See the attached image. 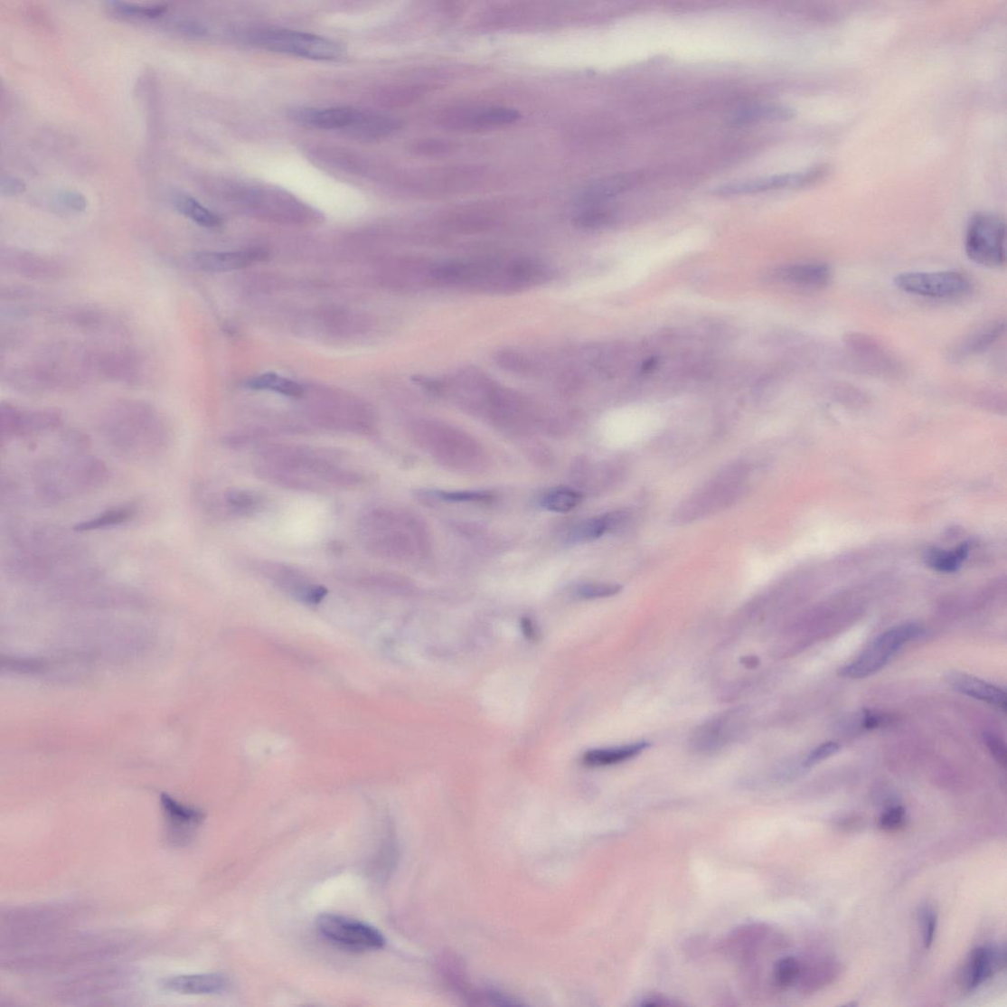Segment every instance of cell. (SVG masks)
Returning <instances> with one entry per match:
<instances>
[{
	"mask_svg": "<svg viewBox=\"0 0 1007 1007\" xmlns=\"http://www.w3.org/2000/svg\"><path fill=\"white\" fill-rule=\"evenodd\" d=\"M0 267L3 271L32 279H54L65 272L58 260L16 248L2 249Z\"/></svg>",
	"mask_w": 1007,
	"mask_h": 1007,
	"instance_id": "obj_14",
	"label": "cell"
},
{
	"mask_svg": "<svg viewBox=\"0 0 1007 1007\" xmlns=\"http://www.w3.org/2000/svg\"><path fill=\"white\" fill-rule=\"evenodd\" d=\"M1005 965L1004 951L980 946L972 951L969 958L966 981L970 989H974L989 979Z\"/></svg>",
	"mask_w": 1007,
	"mask_h": 1007,
	"instance_id": "obj_23",
	"label": "cell"
},
{
	"mask_svg": "<svg viewBox=\"0 0 1007 1007\" xmlns=\"http://www.w3.org/2000/svg\"><path fill=\"white\" fill-rule=\"evenodd\" d=\"M983 741L989 748L995 760L1003 767L1007 763V749L1004 741L998 735L993 733H986L983 735Z\"/></svg>",
	"mask_w": 1007,
	"mask_h": 1007,
	"instance_id": "obj_41",
	"label": "cell"
},
{
	"mask_svg": "<svg viewBox=\"0 0 1007 1007\" xmlns=\"http://www.w3.org/2000/svg\"><path fill=\"white\" fill-rule=\"evenodd\" d=\"M905 823V810L899 805L891 807L880 816L879 826L888 833L897 832Z\"/></svg>",
	"mask_w": 1007,
	"mask_h": 1007,
	"instance_id": "obj_39",
	"label": "cell"
},
{
	"mask_svg": "<svg viewBox=\"0 0 1007 1007\" xmlns=\"http://www.w3.org/2000/svg\"><path fill=\"white\" fill-rule=\"evenodd\" d=\"M456 149V145L447 140H424L419 144L418 150L424 155H439L450 153Z\"/></svg>",
	"mask_w": 1007,
	"mask_h": 1007,
	"instance_id": "obj_42",
	"label": "cell"
},
{
	"mask_svg": "<svg viewBox=\"0 0 1007 1007\" xmlns=\"http://www.w3.org/2000/svg\"><path fill=\"white\" fill-rule=\"evenodd\" d=\"M57 199L62 208L72 212H83L87 207L86 198L75 192H63Z\"/></svg>",
	"mask_w": 1007,
	"mask_h": 1007,
	"instance_id": "obj_44",
	"label": "cell"
},
{
	"mask_svg": "<svg viewBox=\"0 0 1007 1007\" xmlns=\"http://www.w3.org/2000/svg\"><path fill=\"white\" fill-rule=\"evenodd\" d=\"M969 552V546L966 544L958 546L956 550L946 551L937 550L928 551L926 555L925 560L928 566L941 570V572L951 573L955 572L962 562L965 560Z\"/></svg>",
	"mask_w": 1007,
	"mask_h": 1007,
	"instance_id": "obj_33",
	"label": "cell"
},
{
	"mask_svg": "<svg viewBox=\"0 0 1007 1007\" xmlns=\"http://www.w3.org/2000/svg\"><path fill=\"white\" fill-rule=\"evenodd\" d=\"M521 118L517 109L503 107L455 108L442 115L441 125L462 131H483L513 125Z\"/></svg>",
	"mask_w": 1007,
	"mask_h": 1007,
	"instance_id": "obj_11",
	"label": "cell"
},
{
	"mask_svg": "<svg viewBox=\"0 0 1007 1007\" xmlns=\"http://www.w3.org/2000/svg\"><path fill=\"white\" fill-rule=\"evenodd\" d=\"M794 116V110L781 105H758L739 109L731 118L733 126H748L763 121L786 120Z\"/></svg>",
	"mask_w": 1007,
	"mask_h": 1007,
	"instance_id": "obj_28",
	"label": "cell"
},
{
	"mask_svg": "<svg viewBox=\"0 0 1007 1007\" xmlns=\"http://www.w3.org/2000/svg\"><path fill=\"white\" fill-rule=\"evenodd\" d=\"M363 114L364 111L351 108H296L293 110L292 117L313 127L350 133L362 120Z\"/></svg>",
	"mask_w": 1007,
	"mask_h": 1007,
	"instance_id": "obj_16",
	"label": "cell"
},
{
	"mask_svg": "<svg viewBox=\"0 0 1007 1007\" xmlns=\"http://www.w3.org/2000/svg\"><path fill=\"white\" fill-rule=\"evenodd\" d=\"M947 684L964 695L986 702L994 708L1006 711L1007 701L1005 692L986 681L969 674L949 673L946 676Z\"/></svg>",
	"mask_w": 1007,
	"mask_h": 1007,
	"instance_id": "obj_18",
	"label": "cell"
},
{
	"mask_svg": "<svg viewBox=\"0 0 1007 1007\" xmlns=\"http://www.w3.org/2000/svg\"><path fill=\"white\" fill-rule=\"evenodd\" d=\"M117 14L123 16L155 18L163 15L167 10L166 5H138L131 3L116 2L110 4Z\"/></svg>",
	"mask_w": 1007,
	"mask_h": 1007,
	"instance_id": "obj_35",
	"label": "cell"
},
{
	"mask_svg": "<svg viewBox=\"0 0 1007 1007\" xmlns=\"http://www.w3.org/2000/svg\"><path fill=\"white\" fill-rule=\"evenodd\" d=\"M267 257L261 249L234 252L199 251L188 256V264L195 270L207 273H222L240 270Z\"/></svg>",
	"mask_w": 1007,
	"mask_h": 1007,
	"instance_id": "obj_15",
	"label": "cell"
},
{
	"mask_svg": "<svg viewBox=\"0 0 1007 1007\" xmlns=\"http://www.w3.org/2000/svg\"><path fill=\"white\" fill-rule=\"evenodd\" d=\"M521 626H522V631L524 636L527 637L528 640H530V641H536L537 640V635H539V630H537L536 626L534 625L532 620H531L530 618L522 619Z\"/></svg>",
	"mask_w": 1007,
	"mask_h": 1007,
	"instance_id": "obj_48",
	"label": "cell"
},
{
	"mask_svg": "<svg viewBox=\"0 0 1007 1007\" xmlns=\"http://www.w3.org/2000/svg\"><path fill=\"white\" fill-rule=\"evenodd\" d=\"M839 749H841V746H839L838 743L825 742L813 749L807 758L805 759L804 766L805 767H811L818 765L823 762L824 759L837 754Z\"/></svg>",
	"mask_w": 1007,
	"mask_h": 1007,
	"instance_id": "obj_40",
	"label": "cell"
},
{
	"mask_svg": "<svg viewBox=\"0 0 1007 1007\" xmlns=\"http://www.w3.org/2000/svg\"><path fill=\"white\" fill-rule=\"evenodd\" d=\"M779 281L808 289H821L829 286L833 279V268L829 264L810 262L782 267L776 272Z\"/></svg>",
	"mask_w": 1007,
	"mask_h": 1007,
	"instance_id": "obj_21",
	"label": "cell"
},
{
	"mask_svg": "<svg viewBox=\"0 0 1007 1007\" xmlns=\"http://www.w3.org/2000/svg\"><path fill=\"white\" fill-rule=\"evenodd\" d=\"M888 721L889 719L886 715H882L871 711H866L864 712L863 720H861V725H863L865 729L871 730L879 729V727L882 726Z\"/></svg>",
	"mask_w": 1007,
	"mask_h": 1007,
	"instance_id": "obj_46",
	"label": "cell"
},
{
	"mask_svg": "<svg viewBox=\"0 0 1007 1007\" xmlns=\"http://www.w3.org/2000/svg\"><path fill=\"white\" fill-rule=\"evenodd\" d=\"M647 742H637L629 745L593 748L584 754L581 760L589 767H604L626 762L642 754L648 748Z\"/></svg>",
	"mask_w": 1007,
	"mask_h": 1007,
	"instance_id": "obj_24",
	"label": "cell"
},
{
	"mask_svg": "<svg viewBox=\"0 0 1007 1007\" xmlns=\"http://www.w3.org/2000/svg\"><path fill=\"white\" fill-rule=\"evenodd\" d=\"M252 41L257 46L268 51L296 55L313 61H338L344 55L341 43L305 32L263 30L257 32Z\"/></svg>",
	"mask_w": 1007,
	"mask_h": 1007,
	"instance_id": "obj_4",
	"label": "cell"
},
{
	"mask_svg": "<svg viewBox=\"0 0 1007 1007\" xmlns=\"http://www.w3.org/2000/svg\"><path fill=\"white\" fill-rule=\"evenodd\" d=\"M622 587L610 583H584L576 588V596L581 599L607 598L618 595Z\"/></svg>",
	"mask_w": 1007,
	"mask_h": 1007,
	"instance_id": "obj_38",
	"label": "cell"
},
{
	"mask_svg": "<svg viewBox=\"0 0 1007 1007\" xmlns=\"http://www.w3.org/2000/svg\"><path fill=\"white\" fill-rule=\"evenodd\" d=\"M99 433L117 454L132 461H151L162 456L172 441L169 424L147 402L123 400L99 418Z\"/></svg>",
	"mask_w": 1007,
	"mask_h": 1007,
	"instance_id": "obj_1",
	"label": "cell"
},
{
	"mask_svg": "<svg viewBox=\"0 0 1007 1007\" xmlns=\"http://www.w3.org/2000/svg\"><path fill=\"white\" fill-rule=\"evenodd\" d=\"M406 518L390 530L363 537L366 551L375 557L384 559H406L413 551L412 541L408 534L399 530Z\"/></svg>",
	"mask_w": 1007,
	"mask_h": 1007,
	"instance_id": "obj_20",
	"label": "cell"
},
{
	"mask_svg": "<svg viewBox=\"0 0 1007 1007\" xmlns=\"http://www.w3.org/2000/svg\"><path fill=\"white\" fill-rule=\"evenodd\" d=\"M429 496L456 503H486L494 499L486 491H433Z\"/></svg>",
	"mask_w": 1007,
	"mask_h": 1007,
	"instance_id": "obj_37",
	"label": "cell"
},
{
	"mask_svg": "<svg viewBox=\"0 0 1007 1007\" xmlns=\"http://www.w3.org/2000/svg\"><path fill=\"white\" fill-rule=\"evenodd\" d=\"M174 206L179 212L201 227L215 229L221 226L222 220L192 196L178 194L174 198Z\"/></svg>",
	"mask_w": 1007,
	"mask_h": 1007,
	"instance_id": "obj_29",
	"label": "cell"
},
{
	"mask_svg": "<svg viewBox=\"0 0 1007 1007\" xmlns=\"http://www.w3.org/2000/svg\"><path fill=\"white\" fill-rule=\"evenodd\" d=\"M825 166L814 167L812 170L746 179L716 187L712 193L719 196H734L769 192V190L800 187L820 181L827 174Z\"/></svg>",
	"mask_w": 1007,
	"mask_h": 1007,
	"instance_id": "obj_12",
	"label": "cell"
},
{
	"mask_svg": "<svg viewBox=\"0 0 1007 1007\" xmlns=\"http://www.w3.org/2000/svg\"><path fill=\"white\" fill-rule=\"evenodd\" d=\"M248 387L252 390L272 391L290 398H301L305 395V390L299 384L276 373H265L255 377L249 381Z\"/></svg>",
	"mask_w": 1007,
	"mask_h": 1007,
	"instance_id": "obj_30",
	"label": "cell"
},
{
	"mask_svg": "<svg viewBox=\"0 0 1007 1007\" xmlns=\"http://www.w3.org/2000/svg\"><path fill=\"white\" fill-rule=\"evenodd\" d=\"M1006 225L998 215L980 212L971 218L965 233V252L977 265L1001 268L1006 262Z\"/></svg>",
	"mask_w": 1007,
	"mask_h": 1007,
	"instance_id": "obj_5",
	"label": "cell"
},
{
	"mask_svg": "<svg viewBox=\"0 0 1007 1007\" xmlns=\"http://www.w3.org/2000/svg\"><path fill=\"white\" fill-rule=\"evenodd\" d=\"M6 535L13 550L61 559H88L87 547L80 539L59 525L42 522H13L7 524Z\"/></svg>",
	"mask_w": 1007,
	"mask_h": 1007,
	"instance_id": "obj_3",
	"label": "cell"
},
{
	"mask_svg": "<svg viewBox=\"0 0 1007 1007\" xmlns=\"http://www.w3.org/2000/svg\"><path fill=\"white\" fill-rule=\"evenodd\" d=\"M222 502L229 512L248 513L259 509L264 498L259 492L253 490L231 488L223 492Z\"/></svg>",
	"mask_w": 1007,
	"mask_h": 1007,
	"instance_id": "obj_32",
	"label": "cell"
},
{
	"mask_svg": "<svg viewBox=\"0 0 1007 1007\" xmlns=\"http://www.w3.org/2000/svg\"><path fill=\"white\" fill-rule=\"evenodd\" d=\"M161 808L165 822L167 842L174 847H184L192 843L199 827L205 821V814L177 802L167 794L161 796Z\"/></svg>",
	"mask_w": 1007,
	"mask_h": 1007,
	"instance_id": "obj_13",
	"label": "cell"
},
{
	"mask_svg": "<svg viewBox=\"0 0 1007 1007\" xmlns=\"http://www.w3.org/2000/svg\"><path fill=\"white\" fill-rule=\"evenodd\" d=\"M1005 332V322L995 321L970 332L962 337L947 352L951 362H960L968 358L978 356L989 351Z\"/></svg>",
	"mask_w": 1007,
	"mask_h": 1007,
	"instance_id": "obj_17",
	"label": "cell"
},
{
	"mask_svg": "<svg viewBox=\"0 0 1007 1007\" xmlns=\"http://www.w3.org/2000/svg\"><path fill=\"white\" fill-rule=\"evenodd\" d=\"M584 496L579 491L567 488H553L541 497V505L543 509L554 513H569L576 509L583 502Z\"/></svg>",
	"mask_w": 1007,
	"mask_h": 1007,
	"instance_id": "obj_31",
	"label": "cell"
},
{
	"mask_svg": "<svg viewBox=\"0 0 1007 1007\" xmlns=\"http://www.w3.org/2000/svg\"><path fill=\"white\" fill-rule=\"evenodd\" d=\"M319 934L330 944L353 953H369L384 947V936L374 927L346 918L324 914L316 921Z\"/></svg>",
	"mask_w": 1007,
	"mask_h": 1007,
	"instance_id": "obj_8",
	"label": "cell"
},
{
	"mask_svg": "<svg viewBox=\"0 0 1007 1007\" xmlns=\"http://www.w3.org/2000/svg\"><path fill=\"white\" fill-rule=\"evenodd\" d=\"M257 476L278 487L300 491H315L321 487L316 480L287 469L262 463L255 468Z\"/></svg>",
	"mask_w": 1007,
	"mask_h": 1007,
	"instance_id": "obj_25",
	"label": "cell"
},
{
	"mask_svg": "<svg viewBox=\"0 0 1007 1007\" xmlns=\"http://www.w3.org/2000/svg\"><path fill=\"white\" fill-rule=\"evenodd\" d=\"M136 513V507L129 505V504L128 505L110 508L93 518L78 522L74 525L73 531L80 533L119 527V525L132 521Z\"/></svg>",
	"mask_w": 1007,
	"mask_h": 1007,
	"instance_id": "obj_27",
	"label": "cell"
},
{
	"mask_svg": "<svg viewBox=\"0 0 1007 1007\" xmlns=\"http://www.w3.org/2000/svg\"><path fill=\"white\" fill-rule=\"evenodd\" d=\"M921 634V626L915 623L894 626L881 634L854 662L841 668L838 674L852 680L874 675L890 662L904 645L915 640Z\"/></svg>",
	"mask_w": 1007,
	"mask_h": 1007,
	"instance_id": "obj_6",
	"label": "cell"
},
{
	"mask_svg": "<svg viewBox=\"0 0 1007 1007\" xmlns=\"http://www.w3.org/2000/svg\"><path fill=\"white\" fill-rule=\"evenodd\" d=\"M229 984L228 978L218 973L173 976L161 983L166 992L190 995L221 993L228 990Z\"/></svg>",
	"mask_w": 1007,
	"mask_h": 1007,
	"instance_id": "obj_19",
	"label": "cell"
},
{
	"mask_svg": "<svg viewBox=\"0 0 1007 1007\" xmlns=\"http://www.w3.org/2000/svg\"><path fill=\"white\" fill-rule=\"evenodd\" d=\"M923 937L926 947H930L934 942L936 928V914L931 908H926L922 912Z\"/></svg>",
	"mask_w": 1007,
	"mask_h": 1007,
	"instance_id": "obj_43",
	"label": "cell"
},
{
	"mask_svg": "<svg viewBox=\"0 0 1007 1007\" xmlns=\"http://www.w3.org/2000/svg\"><path fill=\"white\" fill-rule=\"evenodd\" d=\"M26 185L20 179L14 176H3L2 193L6 195H18L24 192Z\"/></svg>",
	"mask_w": 1007,
	"mask_h": 1007,
	"instance_id": "obj_45",
	"label": "cell"
},
{
	"mask_svg": "<svg viewBox=\"0 0 1007 1007\" xmlns=\"http://www.w3.org/2000/svg\"><path fill=\"white\" fill-rule=\"evenodd\" d=\"M625 520L621 512H613L601 514L595 518L580 522L569 534L570 541L585 543L599 539L602 535L616 528Z\"/></svg>",
	"mask_w": 1007,
	"mask_h": 1007,
	"instance_id": "obj_26",
	"label": "cell"
},
{
	"mask_svg": "<svg viewBox=\"0 0 1007 1007\" xmlns=\"http://www.w3.org/2000/svg\"><path fill=\"white\" fill-rule=\"evenodd\" d=\"M893 283L905 294L936 300H958L974 289L971 278L958 271L902 273Z\"/></svg>",
	"mask_w": 1007,
	"mask_h": 1007,
	"instance_id": "obj_7",
	"label": "cell"
},
{
	"mask_svg": "<svg viewBox=\"0 0 1007 1007\" xmlns=\"http://www.w3.org/2000/svg\"><path fill=\"white\" fill-rule=\"evenodd\" d=\"M800 974L801 965L799 961L794 957H786L777 962L774 978L778 986L786 988L795 983Z\"/></svg>",
	"mask_w": 1007,
	"mask_h": 1007,
	"instance_id": "obj_36",
	"label": "cell"
},
{
	"mask_svg": "<svg viewBox=\"0 0 1007 1007\" xmlns=\"http://www.w3.org/2000/svg\"><path fill=\"white\" fill-rule=\"evenodd\" d=\"M107 465L94 456L71 455L51 458L33 467L30 488L40 503L55 505L104 486Z\"/></svg>",
	"mask_w": 1007,
	"mask_h": 1007,
	"instance_id": "obj_2",
	"label": "cell"
},
{
	"mask_svg": "<svg viewBox=\"0 0 1007 1007\" xmlns=\"http://www.w3.org/2000/svg\"><path fill=\"white\" fill-rule=\"evenodd\" d=\"M639 174H621L598 179L590 184L580 195V203L583 206L602 205L607 201L616 197L641 182Z\"/></svg>",
	"mask_w": 1007,
	"mask_h": 1007,
	"instance_id": "obj_22",
	"label": "cell"
},
{
	"mask_svg": "<svg viewBox=\"0 0 1007 1007\" xmlns=\"http://www.w3.org/2000/svg\"><path fill=\"white\" fill-rule=\"evenodd\" d=\"M613 218V212L602 205L583 206L577 216L575 222L581 228L592 229L607 225Z\"/></svg>",
	"mask_w": 1007,
	"mask_h": 1007,
	"instance_id": "obj_34",
	"label": "cell"
},
{
	"mask_svg": "<svg viewBox=\"0 0 1007 1007\" xmlns=\"http://www.w3.org/2000/svg\"><path fill=\"white\" fill-rule=\"evenodd\" d=\"M844 344L849 355L864 372L882 377L902 373V364L885 344L871 335L852 332L845 335Z\"/></svg>",
	"mask_w": 1007,
	"mask_h": 1007,
	"instance_id": "obj_10",
	"label": "cell"
},
{
	"mask_svg": "<svg viewBox=\"0 0 1007 1007\" xmlns=\"http://www.w3.org/2000/svg\"><path fill=\"white\" fill-rule=\"evenodd\" d=\"M178 30L187 33V35L202 36L206 33V28L193 21H182L177 24Z\"/></svg>",
	"mask_w": 1007,
	"mask_h": 1007,
	"instance_id": "obj_47",
	"label": "cell"
},
{
	"mask_svg": "<svg viewBox=\"0 0 1007 1007\" xmlns=\"http://www.w3.org/2000/svg\"><path fill=\"white\" fill-rule=\"evenodd\" d=\"M62 422V412L57 409H25L9 402L0 406V433L4 442L52 432Z\"/></svg>",
	"mask_w": 1007,
	"mask_h": 1007,
	"instance_id": "obj_9",
	"label": "cell"
}]
</instances>
